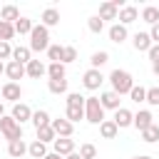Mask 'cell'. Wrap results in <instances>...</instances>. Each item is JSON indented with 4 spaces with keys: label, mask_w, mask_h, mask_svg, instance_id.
Segmentation results:
<instances>
[{
    "label": "cell",
    "mask_w": 159,
    "mask_h": 159,
    "mask_svg": "<svg viewBox=\"0 0 159 159\" xmlns=\"http://www.w3.org/2000/svg\"><path fill=\"white\" fill-rule=\"evenodd\" d=\"M0 134L7 139V144L10 142H17V139H22V124H17L10 114H5L0 119Z\"/></svg>",
    "instance_id": "277c9868"
},
{
    "label": "cell",
    "mask_w": 159,
    "mask_h": 159,
    "mask_svg": "<svg viewBox=\"0 0 159 159\" xmlns=\"http://www.w3.org/2000/svg\"><path fill=\"white\" fill-rule=\"evenodd\" d=\"M5 117V107H2V102H0V119Z\"/></svg>",
    "instance_id": "681fc988"
},
{
    "label": "cell",
    "mask_w": 159,
    "mask_h": 159,
    "mask_svg": "<svg viewBox=\"0 0 159 159\" xmlns=\"http://www.w3.org/2000/svg\"><path fill=\"white\" fill-rule=\"evenodd\" d=\"M32 124H35V129H42V127L52 124V119H50V114L45 109H37V112H32Z\"/></svg>",
    "instance_id": "484cf974"
},
{
    "label": "cell",
    "mask_w": 159,
    "mask_h": 159,
    "mask_svg": "<svg viewBox=\"0 0 159 159\" xmlns=\"http://www.w3.org/2000/svg\"><path fill=\"white\" fill-rule=\"evenodd\" d=\"M65 159H82V157H80V152H72V154H70V157H65Z\"/></svg>",
    "instance_id": "7dc6e473"
},
{
    "label": "cell",
    "mask_w": 159,
    "mask_h": 159,
    "mask_svg": "<svg viewBox=\"0 0 159 159\" xmlns=\"http://www.w3.org/2000/svg\"><path fill=\"white\" fill-rule=\"evenodd\" d=\"M147 55H149V60H152V65H154V62H159V45H152V50H149Z\"/></svg>",
    "instance_id": "7bdbcfd3"
},
{
    "label": "cell",
    "mask_w": 159,
    "mask_h": 159,
    "mask_svg": "<svg viewBox=\"0 0 159 159\" xmlns=\"http://www.w3.org/2000/svg\"><path fill=\"white\" fill-rule=\"evenodd\" d=\"M15 35H17V32H15V25H12V22L0 20V42H10Z\"/></svg>",
    "instance_id": "4316f807"
},
{
    "label": "cell",
    "mask_w": 159,
    "mask_h": 159,
    "mask_svg": "<svg viewBox=\"0 0 159 159\" xmlns=\"http://www.w3.org/2000/svg\"><path fill=\"white\" fill-rule=\"evenodd\" d=\"M77 60V50L72 47V45H65V52H62V65H70V62H75Z\"/></svg>",
    "instance_id": "ab89813d"
},
{
    "label": "cell",
    "mask_w": 159,
    "mask_h": 159,
    "mask_svg": "<svg viewBox=\"0 0 159 159\" xmlns=\"http://www.w3.org/2000/svg\"><path fill=\"white\" fill-rule=\"evenodd\" d=\"M52 129H55V134L57 137H72V132H75V124L72 122H67L65 117L62 119H52V124H50Z\"/></svg>",
    "instance_id": "5bb4252c"
},
{
    "label": "cell",
    "mask_w": 159,
    "mask_h": 159,
    "mask_svg": "<svg viewBox=\"0 0 159 159\" xmlns=\"http://www.w3.org/2000/svg\"><path fill=\"white\" fill-rule=\"evenodd\" d=\"M57 22H60V12H57L55 7H47V10L42 12V25L50 30V27H55Z\"/></svg>",
    "instance_id": "d4e9b609"
},
{
    "label": "cell",
    "mask_w": 159,
    "mask_h": 159,
    "mask_svg": "<svg viewBox=\"0 0 159 159\" xmlns=\"http://www.w3.org/2000/svg\"><path fill=\"white\" fill-rule=\"evenodd\" d=\"M129 97H132V102H147V89L142 87V84H134L132 87V92H129Z\"/></svg>",
    "instance_id": "d590c367"
},
{
    "label": "cell",
    "mask_w": 159,
    "mask_h": 159,
    "mask_svg": "<svg viewBox=\"0 0 159 159\" xmlns=\"http://www.w3.org/2000/svg\"><path fill=\"white\" fill-rule=\"evenodd\" d=\"M25 70H27V77H32V80H40L42 75H47V67H45L40 60H30V62L25 65Z\"/></svg>",
    "instance_id": "ac0fdd59"
},
{
    "label": "cell",
    "mask_w": 159,
    "mask_h": 159,
    "mask_svg": "<svg viewBox=\"0 0 159 159\" xmlns=\"http://www.w3.org/2000/svg\"><path fill=\"white\" fill-rule=\"evenodd\" d=\"M32 52H47L50 50V30L40 22V25H35L32 27V32H30V45H27Z\"/></svg>",
    "instance_id": "6da1fadb"
},
{
    "label": "cell",
    "mask_w": 159,
    "mask_h": 159,
    "mask_svg": "<svg viewBox=\"0 0 159 159\" xmlns=\"http://www.w3.org/2000/svg\"><path fill=\"white\" fill-rule=\"evenodd\" d=\"M147 104L159 107V87H149L147 89Z\"/></svg>",
    "instance_id": "60d3db41"
},
{
    "label": "cell",
    "mask_w": 159,
    "mask_h": 159,
    "mask_svg": "<svg viewBox=\"0 0 159 159\" xmlns=\"http://www.w3.org/2000/svg\"><path fill=\"white\" fill-rule=\"evenodd\" d=\"M87 97H82L80 92H70L67 94V107H84Z\"/></svg>",
    "instance_id": "74e56055"
},
{
    "label": "cell",
    "mask_w": 159,
    "mask_h": 159,
    "mask_svg": "<svg viewBox=\"0 0 159 159\" xmlns=\"http://www.w3.org/2000/svg\"><path fill=\"white\" fill-rule=\"evenodd\" d=\"M27 154H30L32 159H45V157H47V144H42L40 139H35V142L27 144Z\"/></svg>",
    "instance_id": "d6986e66"
},
{
    "label": "cell",
    "mask_w": 159,
    "mask_h": 159,
    "mask_svg": "<svg viewBox=\"0 0 159 159\" xmlns=\"http://www.w3.org/2000/svg\"><path fill=\"white\" fill-rule=\"evenodd\" d=\"M2 60H12V47L10 42H0V62Z\"/></svg>",
    "instance_id": "b9f144b4"
},
{
    "label": "cell",
    "mask_w": 159,
    "mask_h": 159,
    "mask_svg": "<svg viewBox=\"0 0 159 159\" xmlns=\"http://www.w3.org/2000/svg\"><path fill=\"white\" fill-rule=\"evenodd\" d=\"M114 124H117L119 129H124V127H132V124H134V114H132L127 107H119V109L114 112Z\"/></svg>",
    "instance_id": "7c38bea8"
},
{
    "label": "cell",
    "mask_w": 159,
    "mask_h": 159,
    "mask_svg": "<svg viewBox=\"0 0 159 159\" xmlns=\"http://www.w3.org/2000/svg\"><path fill=\"white\" fill-rule=\"evenodd\" d=\"M132 159H152L149 154H137V157H132Z\"/></svg>",
    "instance_id": "c3c4849f"
},
{
    "label": "cell",
    "mask_w": 159,
    "mask_h": 159,
    "mask_svg": "<svg viewBox=\"0 0 159 159\" xmlns=\"http://www.w3.org/2000/svg\"><path fill=\"white\" fill-rule=\"evenodd\" d=\"M45 159H62V157H60V154H55V152H47V157H45Z\"/></svg>",
    "instance_id": "f6af8a7d"
},
{
    "label": "cell",
    "mask_w": 159,
    "mask_h": 159,
    "mask_svg": "<svg viewBox=\"0 0 159 159\" xmlns=\"http://www.w3.org/2000/svg\"><path fill=\"white\" fill-rule=\"evenodd\" d=\"M20 97H22V87H20L17 82H5V84H2V99H5V102L17 104Z\"/></svg>",
    "instance_id": "ba28073f"
},
{
    "label": "cell",
    "mask_w": 159,
    "mask_h": 159,
    "mask_svg": "<svg viewBox=\"0 0 159 159\" xmlns=\"http://www.w3.org/2000/svg\"><path fill=\"white\" fill-rule=\"evenodd\" d=\"M80 157L82 159H97V147L94 144H82L80 147Z\"/></svg>",
    "instance_id": "f35d334b"
},
{
    "label": "cell",
    "mask_w": 159,
    "mask_h": 159,
    "mask_svg": "<svg viewBox=\"0 0 159 159\" xmlns=\"http://www.w3.org/2000/svg\"><path fill=\"white\" fill-rule=\"evenodd\" d=\"M142 20H144V22H149V25H157V22H159V7L147 5V7L142 10Z\"/></svg>",
    "instance_id": "83f0119b"
},
{
    "label": "cell",
    "mask_w": 159,
    "mask_h": 159,
    "mask_svg": "<svg viewBox=\"0 0 159 159\" xmlns=\"http://www.w3.org/2000/svg\"><path fill=\"white\" fill-rule=\"evenodd\" d=\"M0 20H5V22H17L20 20V10L15 7V5H2V10H0Z\"/></svg>",
    "instance_id": "603a6c76"
},
{
    "label": "cell",
    "mask_w": 159,
    "mask_h": 159,
    "mask_svg": "<svg viewBox=\"0 0 159 159\" xmlns=\"http://www.w3.org/2000/svg\"><path fill=\"white\" fill-rule=\"evenodd\" d=\"M7 154H10L12 159H22V157L27 154V144H25L22 139H17V142H10V144H7Z\"/></svg>",
    "instance_id": "7402d4cb"
},
{
    "label": "cell",
    "mask_w": 159,
    "mask_h": 159,
    "mask_svg": "<svg viewBox=\"0 0 159 159\" xmlns=\"http://www.w3.org/2000/svg\"><path fill=\"white\" fill-rule=\"evenodd\" d=\"M37 132V139L42 142V144H50V142H55L57 139V134H55V129L47 124V127H42V129H35Z\"/></svg>",
    "instance_id": "1f68e13d"
},
{
    "label": "cell",
    "mask_w": 159,
    "mask_h": 159,
    "mask_svg": "<svg viewBox=\"0 0 159 159\" xmlns=\"http://www.w3.org/2000/svg\"><path fill=\"white\" fill-rule=\"evenodd\" d=\"M152 72H154V75L159 77V62H154V65H152Z\"/></svg>",
    "instance_id": "bcb514c9"
},
{
    "label": "cell",
    "mask_w": 159,
    "mask_h": 159,
    "mask_svg": "<svg viewBox=\"0 0 159 159\" xmlns=\"http://www.w3.org/2000/svg\"><path fill=\"white\" fill-rule=\"evenodd\" d=\"M119 17V7L114 5V2H102L99 5V20L104 22V20H117Z\"/></svg>",
    "instance_id": "2e32d148"
},
{
    "label": "cell",
    "mask_w": 159,
    "mask_h": 159,
    "mask_svg": "<svg viewBox=\"0 0 159 159\" xmlns=\"http://www.w3.org/2000/svg\"><path fill=\"white\" fill-rule=\"evenodd\" d=\"M137 17H139V10H137L134 5H124V7L119 10V17H117V20H119V25H124V27H127V25H129V22H134Z\"/></svg>",
    "instance_id": "9a60e30c"
},
{
    "label": "cell",
    "mask_w": 159,
    "mask_h": 159,
    "mask_svg": "<svg viewBox=\"0 0 159 159\" xmlns=\"http://www.w3.org/2000/svg\"><path fill=\"white\" fill-rule=\"evenodd\" d=\"M0 75H5V62H0Z\"/></svg>",
    "instance_id": "f907efd6"
},
{
    "label": "cell",
    "mask_w": 159,
    "mask_h": 159,
    "mask_svg": "<svg viewBox=\"0 0 159 159\" xmlns=\"http://www.w3.org/2000/svg\"><path fill=\"white\" fill-rule=\"evenodd\" d=\"M129 37V32H127V27L124 25H119V22H114L112 27H109V40L114 42V45H122L124 40Z\"/></svg>",
    "instance_id": "e0dca14e"
},
{
    "label": "cell",
    "mask_w": 159,
    "mask_h": 159,
    "mask_svg": "<svg viewBox=\"0 0 159 159\" xmlns=\"http://www.w3.org/2000/svg\"><path fill=\"white\" fill-rule=\"evenodd\" d=\"M117 132H119V127L114 124V119H104V122L99 124V134H102V139H114Z\"/></svg>",
    "instance_id": "44dd1931"
},
{
    "label": "cell",
    "mask_w": 159,
    "mask_h": 159,
    "mask_svg": "<svg viewBox=\"0 0 159 159\" xmlns=\"http://www.w3.org/2000/svg\"><path fill=\"white\" fill-rule=\"evenodd\" d=\"M12 60H15V62H20V65H27V62L32 60V50H30V47L17 45V47H12Z\"/></svg>",
    "instance_id": "ffe728a7"
},
{
    "label": "cell",
    "mask_w": 159,
    "mask_h": 159,
    "mask_svg": "<svg viewBox=\"0 0 159 159\" xmlns=\"http://www.w3.org/2000/svg\"><path fill=\"white\" fill-rule=\"evenodd\" d=\"M102 82H104V75H102L99 70H92V67H89V70L82 75V84H84V89H89V92L99 89Z\"/></svg>",
    "instance_id": "5b68a950"
},
{
    "label": "cell",
    "mask_w": 159,
    "mask_h": 159,
    "mask_svg": "<svg viewBox=\"0 0 159 159\" xmlns=\"http://www.w3.org/2000/svg\"><path fill=\"white\" fill-rule=\"evenodd\" d=\"M132 45H134L137 52H149L154 42H152V37H149V32H137V35L132 37Z\"/></svg>",
    "instance_id": "8fae6325"
},
{
    "label": "cell",
    "mask_w": 159,
    "mask_h": 159,
    "mask_svg": "<svg viewBox=\"0 0 159 159\" xmlns=\"http://www.w3.org/2000/svg\"><path fill=\"white\" fill-rule=\"evenodd\" d=\"M152 124H154V117H152V112H149V109H139V112L134 114V127H137L139 132L149 129Z\"/></svg>",
    "instance_id": "4fadbf2b"
},
{
    "label": "cell",
    "mask_w": 159,
    "mask_h": 159,
    "mask_svg": "<svg viewBox=\"0 0 159 159\" xmlns=\"http://www.w3.org/2000/svg\"><path fill=\"white\" fill-rule=\"evenodd\" d=\"M99 102H102V107H104V109H114V112H117V109H119L122 97H119L114 89H107V92H102V94H99Z\"/></svg>",
    "instance_id": "30bf717a"
},
{
    "label": "cell",
    "mask_w": 159,
    "mask_h": 159,
    "mask_svg": "<svg viewBox=\"0 0 159 159\" xmlns=\"http://www.w3.org/2000/svg\"><path fill=\"white\" fill-rule=\"evenodd\" d=\"M0 10H2V5H0Z\"/></svg>",
    "instance_id": "f5cc1de1"
},
{
    "label": "cell",
    "mask_w": 159,
    "mask_h": 159,
    "mask_svg": "<svg viewBox=\"0 0 159 159\" xmlns=\"http://www.w3.org/2000/svg\"><path fill=\"white\" fill-rule=\"evenodd\" d=\"M109 82H112V89H114L119 97H122V94H129L132 87H134V80H132V75H129L127 70H112Z\"/></svg>",
    "instance_id": "7a4b0ae2"
},
{
    "label": "cell",
    "mask_w": 159,
    "mask_h": 159,
    "mask_svg": "<svg viewBox=\"0 0 159 159\" xmlns=\"http://www.w3.org/2000/svg\"><path fill=\"white\" fill-rule=\"evenodd\" d=\"M87 27H89V32H94V35H99V32L104 30V22L99 20V15H92V17L87 20Z\"/></svg>",
    "instance_id": "8d00e7d4"
},
{
    "label": "cell",
    "mask_w": 159,
    "mask_h": 159,
    "mask_svg": "<svg viewBox=\"0 0 159 159\" xmlns=\"http://www.w3.org/2000/svg\"><path fill=\"white\" fill-rule=\"evenodd\" d=\"M5 75H7V80H10V82H17V80H22V77L27 75V70H25V65H20V62L10 60V62L5 65Z\"/></svg>",
    "instance_id": "9c48e42d"
},
{
    "label": "cell",
    "mask_w": 159,
    "mask_h": 159,
    "mask_svg": "<svg viewBox=\"0 0 159 159\" xmlns=\"http://www.w3.org/2000/svg\"><path fill=\"white\" fill-rule=\"evenodd\" d=\"M84 119L89 124H102L104 122V107H102L99 97H87V102H84Z\"/></svg>",
    "instance_id": "3957f363"
},
{
    "label": "cell",
    "mask_w": 159,
    "mask_h": 159,
    "mask_svg": "<svg viewBox=\"0 0 159 159\" xmlns=\"http://www.w3.org/2000/svg\"><path fill=\"white\" fill-rule=\"evenodd\" d=\"M47 89L52 92V94H65L67 92V80L62 77V80H47Z\"/></svg>",
    "instance_id": "f546056e"
},
{
    "label": "cell",
    "mask_w": 159,
    "mask_h": 159,
    "mask_svg": "<svg viewBox=\"0 0 159 159\" xmlns=\"http://www.w3.org/2000/svg\"><path fill=\"white\" fill-rule=\"evenodd\" d=\"M62 52H65V45H50L47 60H50V62H62Z\"/></svg>",
    "instance_id": "e575fe53"
},
{
    "label": "cell",
    "mask_w": 159,
    "mask_h": 159,
    "mask_svg": "<svg viewBox=\"0 0 159 159\" xmlns=\"http://www.w3.org/2000/svg\"><path fill=\"white\" fill-rule=\"evenodd\" d=\"M47 77L50 80H62L65 77V65L62 62H50L47 65Z\"/></svg>",
    "instance_id": "f1b7e54d"
},
{
    "label": "cell",
    "mask_w": 159,
    "mask_h": 159,
    "mask_svg": "<svg viewBox=\"0 0 159 159\" xmlns=\"http://www.w3.org/2000/svg\"><path fill=\"white\" fill-rule=\"evenodd\" d=\"M107 62H109V52H107V50H97V52H92V57H89L92 70H99V67L107 65Z\"/></svg>",
    "instance_id": "cb8c5ba5"
},
{
    "label": "cell",
    "mask_w": 159,
    "mask_h": 159,
    "mask_svg": "<svg viewBox=\"0 0 159 159\" xmlns=\"http://www.w3.org/2000/svg\"><path fill=\"white\" fill-rule=\"evenodd\" d=\"M10 117H12L17 124H22V122H32V109H30L25 102H17V104H12Z\"/></svg>",
    "instance_id": "52a82bcc"
},
{
    "label": "cell",
    "mask_w": 159,
    "mask_h": 159,
    "mask_svg": "<svg viewBox=\"0 0 159 159\" xmlns=\"http://www.w3.org/2000/svg\"><path fill=\"white\" fill-rule=\"evenodd\" d=\"M0 99H2V87H0Z\"/></svg>",
    "instance_id": "816d5d0a"
},
{
    "label": "cell",
    "mask_w": 159,
    "mask_h": 159,
    "mask_svg": "<svg viewBox=\"0 0 159 159\" xmlns=\"http://www.w3.org/2000/svg\"><path fill=\"white\" fill-rule=\"evenodd\" d=\"M52 152L60 154V157H70V154L75 152V139H72V137H57V139L52 142Z\"/></svg>",
    "instance_id": "8992f818"
},
{
    "label": "cell",
    "mask_w": 159,
    "mask_h": 159,
    "mask_svg": "<svg viewBox=\"0 0 159 159\" xmlns=\"http://www.w3.org/2000/svg\"><path fill=\"white\" fill-rule=\"evenodd\" d=\"M65 119L67 122H80V119H84V107H67L65 109Z\"/></svg>",
    "instance_id": "4dcf8cb0"
},
{
    "label": "cell",
    "mask_w": 159,
    "mask_h": 159,
    "mask_svg": "<svg viewBox=\"0 0 159 159\" xmlns=\"http://www.w3.org/2000/svg\"><path fill=\"white\" fill-rule=\"evenodd\" d=\"M32 27H35V25H32V20H27V17H20V20L15 22V32H17V35H30Z\"/></svg>",
    "instance_id": "d6a6232c"
},
{
    "label": "cell",
    "mask_w": 159,
    "mask_h": 159,
    "mask_svg": "<svg viewBox=\"0 0 159 159\" xmlns=\"http://www.w3.org/2000/svg\"><path fill=\"white\" fill-rule=\"evenodd\" d=\"M159 139V124H152L149 129H144L142 132V142H147V144H154Z\"/></svg>",
    "instance_id": "836d02e7"
},
{
    "label": "cell",
    "mask_w": 159,
    "mask_h": 159,
    "mask_svg": "<svg viewBox=\"0 0 159 159\" xmlns=\"http://www.w3.org/2000/svg\"><path fill=\"white\" fill-rule=\"evenodd\" d=\"M149 37H152V42H154V45H159V22H157V25H152Z\"/></svg>",
    "instance_id": "ee69618b"
}]
</instances>
